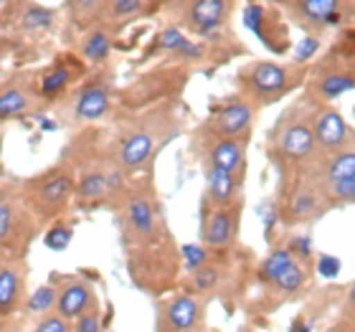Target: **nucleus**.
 <instances>
[{
  "instance_id": "9",
  "label": "nucleus",
  "mask_w": 355,
  "mask_h": 332,
  "mask_svg": "<svg viewBox=\"0 0 355 332\" xmlns=\"http://www.w3.org/2000/svg\"><path fill=\"white\" fill-rule=\"evenodd\" d=\"M254 122V104L246 99H226L221 107H214L208 130L221 140H241L249 134Z\"/></svg>"
},
{
  "instance_id": "24",
  "label": "nucleus",
  "mask_w": 355,
  "mask_h": 332,
  "mask_svg": "<svg viewBox=\"0 0 355 332\" xmlns=\"http://www.w3.org/2000/svg\"><path fill=\"white\" fill-rule=\"evenodd\" d=\"M155 46L160 49V51L178 53V56H183V59H200V56H203V46L193 44L191 38L185 36L180 28H175V26L160 30Z\"/></svg>"
},
{
  "instance_id": "32",
  "label": "nucleus",
  "mask_w": 355,
  "mask_h": 332,
  "mask_svg": "<svg viewBox=\"0 0 355 332\" xmlns=\"http://www.w3.org/2000/svg\"><path fill=\"white\" fill-rule=\"evenodd\" d=\"M355 175V152H338V155L325 165V180L327 185L340 180V177Z\"/></svg>"
},
{
  "instance_id": "43",
  "label": "nucleus",
  "mask_w": 355,
  "mask_h": 332,
  "mask_svg": "<svg viewBox=\"0 0 355 332\" xmlns=\"http://www.w3.org/2000/svg\"><path fill=\"white\" fill-rule=\"evenodd\" d=\"M6 173V168H3V134H0V175Z\"/></svg>"
},
{
  "instance_id": "23",
  "label": "nucleus",
  "mask_w": 355,
  "mask_h": 332,
  "mask_svg": "<svg viewBox=\"0 0 355 332\" xmlns=\"http://www.w3.org/2000/svg\"><path fill=\"white\" fill-rule=\"evenodd\" d=\"M304 277H307L304 264L295 259V261H292V264H289L272 284H266V292H269V297H277V302L292 299V297L304 287Z\"/></svg>"
},
{
  "instance_id": "4",
  "label": "nucleus",
  "mask_w": 355,
  "mask_h": 332,
  "mask_svg": "<svg viewBox=\"0 0 355 332\" xmlns=\"http://www.w3.org/2000/svg\"><path fill=\"white\" fill-rule=\"evenodd\" d=\"M76 177L74 185V203L76 208H96L107 206L110 200L119 198L125 193V170L119 168L114 160L107 163H92L84 165L82 173Z\"/></svg>"
},
{
  "instance_id": "38",
  "label": "nucleus",
  "mask_w": 355,
  "mask_h": 332,
  "mask_svg": "<svg viewBox=\"0 0 355 332\" xmlns=\"http://www.w3.org/2000/svg\"><path fill=\"white\" fill-rule=\"evenodd\" d=\"M340 269H343L340 259L333 256V254H322V256L318 259V274L325 277V279H338Z\"/></svg>"
},
{
  "instance_id": "22",
  "label": "nucleus",
  "mask_w": 355,
  "mask_h": 332,
  "mask_svg": "<svg viewBox=\"0 0 355 332\" xmlns=\"http://www.w3.org/2000/svg\"><path fill=\"white\" fill-rule=\"evenodd\" d=\"M110 0H67V15L69 23L74 26L79 33L99 26L104 18Z\"/></svg>"
},
{
  "instance_id": "44",
  "label": "nucleus",
  "mask_w": 355,
  "mask_h": 332,
  "mask_svg": "<svg viewBox=\"0 0 355 332\" xmlns=\"http://www.w3.org/2000/svg\"><path fill=\"white\" fill-rule=\"evenodd\" d=\"M327 332H350V330H345V327H335V330H327Z\"/></svg>"
},
{
  "instance_id": "26",
  "label": "nucleus",
  "mask_w": 355,
  "mask_h": 332,
  "mask_svg": "<svg viewBox=\"0 0 355 332\" xmlns=\"http://www.w3.org/2000/svg\"><path fill=\"white\" fill-rule=\"evenodd\" d=\"M53 304H56V287L51 281H46L36 292L26 295V302H23V310L28 312L31 317H44V315H51Z\"/></svg>"
},
{
  "instance_id": "41",
  "label": "nucleus",
  "mask_w": 355,
  "mask_h": 332,
  "mask_svg": "<svg viewBox=\"0 0 355 332\" xmlns=\"http://www.w3.org/2000/svg\"><path fill=\"white\" fill-rule=\"evenodd\" d=\"M343 315H345V320L355 322V281L348 287V295H345V304H343Z\"/></svg>"
},
{
  "instance_id": "31",
  "label": "nucleus",
  "mask_w": 355,
  "mask_h": 332,
  "mask_svg": "<svg viewBox=\"0 0 355 332\" xmlns=\"http://www.w3.org/2000/svg\"><path fill=\"white\" fill-rule=\"evenodd\" d=\"M338 0H302V13L315 23H335L338 21Z\"/></svg>"
},
{
  "instance_id": "21",
  "label": "nucleus",
  "mask_w": 355,
  "mask_h": 332,
  "mask_svg": "<svg viewBox=\"0 0 355 332\" xmlns=\"http://www.w3.org/2000/svg\"><path fill=\"white\" fill-rule=\"evenodd\" d=\"M112 53V36L110 30H107V26H94V28H89L82 33V41H79V59L84 61V64H94V67H99V64H104V61L110 59Z\"/></svg>"
},
{
  "instance_id": "17",
  "label": "nucleus",
  "mask_w": 355,
  "mask_h": 332,
  "mask_svg": "<svg viewBox=\"0 0 355 332\" xmlns=\"http://www.w3.org/2000/svg\"><path fill=\"white\" fill-rule=\"evenodd\" d=\"M229 13V3L226 0H193L188 8V21L193 30L200 36H211L214 30L221 28Z\"/></svg>"
},
{
  "instance_id": "11",
  "label": "nucleus",
  "mask_w": 355,
  "mask_h": 332,
  "mask_svg": "<svg viewBox=\"0 0 355 332\" xmlns=\"http://www.w3.org/2000/svg\"><path fill=\"white\" fill-rule=\"evenodd\" d=\"M274 150H277V155H282L289 163L307 160L312 155V150H315L312 125H307L302 119H284V122H279L277 132H274Z\"/></svg>"
},
{
  "instance_id": "3",
  "label": "nucleus",
  "mask_w": 355,
  "mask_h": 332,
  "mask_svg": "<svg viewBox=\"0 0 355 332\" xmlns=\"http://www.w3.org/2000/svg\"><path fill=\"white\" fill-rule=\"evenodd\" d=\"M38 223L15 185H0V256H21L36 236Z\"/></svg>"
},
{
  "instance_id": "2",
  "label": "nucleus",
  "mask_w": 355,
  "mask_h": 332,
  "mask_svg": "<svg viewBox=\"0 0 355 332\" xmlns=\"http://www.w3.org/2000/svg\"><path fill=\"white\" fill-rule=\"evenodd\" d=\"M122 208H119V221H122V241L130 249V254L148 246H155L165 236L163 229V211L157 200L150 195V191L132 188L119 195Z\"/></svg>"
},
{
  "instance_id": "15",
  "label": "nucleus",
  "mask_w": 355,
  "mask_h": 332,
  "mask_svg": "<svg viewBox=\"0 0 355 332\" xmlns=\"http://www.w3.org/2000/svg\"><path fill=\"white\" fill-rule=\"evenodd\" d=\"M79 69H82V67L69 64V61H56L53 67L44 69V71H41V76H38L36 87H33V89H36L38 102H46V104L59 102L61 96L69 91V87L74 84L76 74H82Z\"/></svg>"
},
{
  "instance_id": "28",
  "label": "nucleus",
  "mask_w": 355,
  "mask_h": 332,
  "mask_svg": "<svg viewBox=\"0 0 355 332\" xmlns=\"http://www.w3.org/2000/svg\"><path fill=\"white\" fill-rule=\"evenodd\" d=\"M320 211V198L318 193L312 191H297L295 195H292V200H289V221H307V218H312V216Z\"/></svg>"
},
{
  "instance_id": "37",
  "label": "nucleus",
  "mask_w": 355,
  "mask_h": 332,
  "mask_svg": "<svg viewBox=\"0 0 355 332\" xmlns=\"http://www.w3.org/2000/svg\"><path fill=\"white\" fill-rule=\"evenodd\" d=\"M327 193L338 200H355V175L340 177L335 183L327 185Z\"/></svg>"
},
{
  "instance_id": "1",
  "label": "nucleus",
  "mask_w": 355,
  "mask_h": 332,
  "mask_svg": "<svg viewBox=\"0 0 355 332\" xmlns=\"http://www.w3.org/2000/svg\"><path fill=\"white\" fill-rule=\"evenodd\" d=\"M74 170L67 165H56L33 177H26L15 185V191L36 218L38 226H49L56 218H64L67 208L74 203Z\"/></svg>"
},
{
  "instance_id": "12",
  "label": "nucleus",
  "mask_w": 355,
  "mask_h": 332,
  "mask_svg": "<svg viewBox=\"0 0 355 332\" xmlns=\"http://www.w3.org/2000/svg\"><path fill=\"white\" fill-rule=\"evenodd\" d=\"M239 234V211L236 206L211 208L203 213L200 241L208 251H223L236 241Z\"/></svg>"
},
{
  "instance_id": "36",
  "label": "nucleus",
  "mask_w": 355,
  "mask_h": 332,
  "mask_svg": "<svg viewBox=\"0 0 355 332\" xmlns=\"http://www.w3.org/2000/svg\"><path fill=\"white\" fill-rule=\"evenodd\" d=\"M33 332H71V322H67L64 317H59L56 312H51V315L38 317Z\"/></svg>"
},
{
  "instance_id": "8",
  "label": "nucleus",
  "mask_w": 355,
  "mask_h": 332,
  "mask_svg": "<svg viewBox=\"0 0 355 332\" xmlns=\"http://www.w3.org/2000/svg\"><path fill=\"white\" fill-rule=\"evenodd\" d=\"M155 148H157L155 130L135 125L117 137V145L112 150V160L125 170V173H137V170H142L153 160Z\"/></svg>"
},
{
  "instance_id": "7",
  "label": "nucleus",
  "mask_w": 355,
  "mask_h": 332,
  "mask_svg": "<svg viewBox=\"0 0 355 332\" xmlns=\"http://www.w3.org/2000/svg\"><path fill=\"white\" fill-rule=\"evenodd\" d=\"M49 281L56 287V304H53V312H56L59 317L67 320V322H74L79 315H84L87 310H92V307L99 304L94 284H92L87 277L53 272Z\"/></svg>"
},
{
  "instance_id": "20",
  "label": "nucleus",
  "mask_w": 355,
  "mask_h": 332,
  "mask_svg": "<svg viewBox=\"0 0 355 332\" xmlns=\"http://www.w3.org/2000/svg\"><path fill=\"white\" fill-rule=\"evenodd\" d=\"M312 134H315V145L325 150H338L348 137V125L343 122L338 112L327 110L322 114H318L315 125H312Z\"/></svg>"
},
{
  "instance_id": "39",
  "label": "nucleus",
  "mask_w": 355,
  "mask_h": 332,
  "mask_svg": "<svg viewBox=\"0 0 355 332\" xmlns=\"http://www.w3.org/2000/svg\"><path fill=\"white\" fill-rule=\"evenodd\" d=\"M289 254L297 259V261H307L312 256V241L310 236H292L287 244Z\"/></svg>"
},
{
  "instance_id": "42",
  "label": "nucleus",
  "mask_w": 355,
  "mask_h": 332,
  "mask_svg": "<svg viewBox=\"0 0 355 332\" xmlns=\"http://www.w3.org/2000/svg\"><path fill=\"white\" fill-rule=\"evenodd\" d=\"M310 330H312V325L302 317H295L292 320V325H289V332H310Z\"/></svg>"
},
{
  "instance_id": "34",
  "label": "nucleus",
  "mask_w": 355,
  "mask_h": 332,
  "mask_svg": "<svg viewBox=\"0 0 355 332\" xmlns=\"http://www.w3.org/2000/svg\"><path fill=\"white\" fill-rule=\"evenodd\" d=\"M350 89H355V79L343 74H330L320 82V94L327 96V99H338V96L350 91Z\"/></svg>"
},
{
  "instance_id": "30",
  "label": "nucleus",
  "mask_w": 355,
  "mask_h": 332,
  "mask_svg": "<svg viewBox=\"0 0 355 332\" xmlns=\"http://www.w3.org/2000/svg\"><path fill=\"white\" fill-rule=\"evenodd\" d=\"M56 21V13H53L51 8H44V6H28L23 10V28L26 30H49Z\"/></svg>"
},
{
  "instance_id": "10",
  "label": "nucleus",
  "mask_w": 355,
  "mask_h": 332,
  "mask_svg": "<svg viewBox=\"0 0 355 332\" xmlns=\"http://www.w3.org/2000/svg\"><path fill=\"white\" fill-rule=\"evenodd\" d=\"M28 266L21 256H0V317H10L26 302Z\"/></svg>"
},
{
  "instance_id": "19",
  "label": "nucleus",
  "mask_w": 355,
  "mask_h": 332,
  "mask_svg": "<svg viewBox=\"0 0 355 332\" xmlns=\"http://www.w3.org/2000/svg\"><path fill=\"white\" fill-rule=\"evenodd\" d=\"M223 284H226V269L221 264L211 261V259L203 266H198L196 272L188 274V292L200 297V299L218 295L223 289Z\"/></svg>"
},
{
  "instance_id": "35",
  "label": "nucleus",
  "mask_w": 355,
  "mask_h": 332,
  "mask_svg": "<svg viewBox=\"0 0 355 332\" xmlns=\"http://www.w3.org/2000/svg\"><path fill=\"white\" fill-rule=\"evenodd\" d=\"M180 259H183L185 272L191 274L208 261V249L203 244H185L180 246Z\"/></svg>"
},
{
  "instance_id": "18",
  "label": "nucleus",
  "mask_w": 355,
  "mask_h": 332,
  "mask_svg": "<svg viewBox=\"0 0 355 332\" xmlns=\"http://www.w3.org/2000/svg\"><path fill=\"white\" fill-rule=\"evenodd\" d=\"M206 168L226 170V173H234V175L241 177V170H244V142L214 137V142L206 150Z\"/></svg>"
},
{
  "instance_id": "14",
  "label": "nucleus",
  "mask_w": 355,
  "mask_h": 332,
  "mask_svg": "<svg viewBox=\"0 0 355 332\" xmlns=\"http://www.w3.org/2000/svg\"><path fill=\"white\" fill-rule=\"evenodd\" d=\"M36 102V89L31 87L28 79H21V82L15 79L13 84L3 87L0 89V125L23 119L26 114H33Z\"/></svg>"
},
{
  "instance_id": "33",
  "label": "nucleus",
  "mask_w": 355,
  "mask_h": 332,
  "mask_svg": "<svg viewBox=\"0 0 355 332\" xmlns=\"http://www.w3.org/2000/svg\"><path fill=\"white\" fill-rule=\"evenodd\" d=\"M104 312H102V302L96 304V307H92V310H87L84 315H79V317L71 322V332H104Z\"/></svg>"
},
{
  "instance_id": "6",
  "label": "nucleus",
  "mask_w": 355,
  "mask_h": 332,
  "mask_svg": "<svg viewBox=\"0 0 355 332\" xmlns=\"http://www.w3.org/2000/svg\"><path fill=\"white\" fill-rule=\"evenodd\" d=\"M206 302L191 292H178L157 302L155 332H203Z\"/></svg>"
},
{
  "instance_id": "5",
  "label": "nucleus",
  "mask_w": 355,
  "mask_h": 332,
  "mask_svg": "<svg viewBox=\"0 0 355 332\" xmlns=\"http://www.w3.org/2000/svg\"><path fill=\"white\" fill-rule=\"evenodd\" d=\"M61 110H64L61 117L74 127H87L94 125V122H102L112 110V84L104 76L87 79V82L79 84L67 96V102H64Z\"/></svg>"
},
{
  "instance_id": "16",
  "label": "nucleus",
  "mask_w": 355,
  "mask_h": 332,
  "mask_svg": "<svg viewBox=\"0 0 355 332\" xmlns=\"http://www.w3.org/2000/svg\"><path fill=\"white\" fill-rule=\"evenodd\" d=\"M241 188V177L218 168H206V203L211 208L234 206Z\"/></svg>"
},
{
  "instance_id": "40",
  "label": "nucleus",
  "mask_w": 355,
  "mask_h": 332,
  "mask_svg": "<svg viewBox=\"0 0 355 332\" xmlns=\"http://www.w3.org/2000/svg\"><path fill=\"white\" fill-rule=\"evenodd\" d=\"M318 49H320V44H318V38H302L300 44H297V49H295V59L297 61H307V59H312L315 53H318Z\"/></svg>"
},
{
  "instance_id": "29",
  "label": "nucleus",
  "mask_w": 355,
  "mask_h": 332,
  "mask_svg": "<svg viewBox=\"0 0 355 332\" xmlns=\"http://www.w3.org/2000/svg\"><path fill=\"white\" fill-rule=\"evenodd\" d=\"M142 6H145V0H110L102 21L125 23V21H130V18H135V15L140 13Z\"/></svg>"
},
{
  "instance_id": "13",
  "label": "nucleus",
  "mask_w": 355,
  "mask_h": 332,
  "mask_svg": "<svg viewBox=\"0 0 355 332\" xmlns=\"http://www.w3.org/2000/svg\"><path fill=\"white\" fill-rule=\"evenodd\" d=\"M244 87L246 91L261 102H274L282 96L289 87V71L279 64L272 61H259L244 71Z\"/></svg>"
},
{
  "instance_id": "25",
  "label": "nucleus",
  "mask_w": 355,
  "mask_h": 332,
  "mask_svg": "<svg viewBox=\"0 0 355 332\" xmlns=\"http://www.w3.org/2000/svg\"><path fill=\"white\" fill-rule=\"evenodd\" d=\"M292 261H295V256L289 254L287 246H277V249H272L269 254H266V259L259 264L257 277H259V281L266 287V284H272V281L277 279Z\"/></svg>"
},
{
  "instance_id": "27",
  "label": "nucleus",
  "mask_w": 355,
  "mask_h": 332,
  "mask_svg": "<svg viewBox=\"0 0 355 332\" xmlns=\"http://www.w3.org/2000/svg\"><path fill=\"white\" fill-rule=\"evenodd\" d=\"M74 241V223L64 221V218H56L46 226L44 231V246L51 251H67Z\"/></svg>"
}]
</instances>
